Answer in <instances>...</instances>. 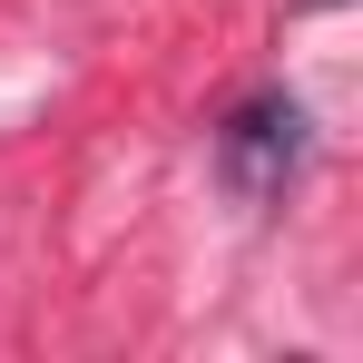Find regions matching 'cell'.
Wrapping results in <instances>:
<instances>
[{
	"instance_id": "obj_1",
	"label": "cell",
	"mask_w": 363,
	"mask_h": 363,
	"mask_svg": "<svg viewBox=\"0 0 363 363\" xmlns=\"http://www.w3.org/2000/svg\"><path fill=\"white\" fill-rule=\"evenodd\" d=\"M304 157H314V128H304L295 89H255V99H236L226 128H216V167H226V186H236L245 206H275V196L304 177Z\"/></svg>"
},
{
	"instance_id": "obj_2",
	"label": "cell",
	"mask_w": 363,
	"mask_h": 363,
	"mask_svg": "<svg viewBox=\"0 0 363 363\" xmlns=\"http://www.w3.org/2000/svg\"><path fill=\"white\" fill-rule=\"evenodd\" d=\"M295 10H334V0H295Z\"/></svg>"
}]
</instances>
